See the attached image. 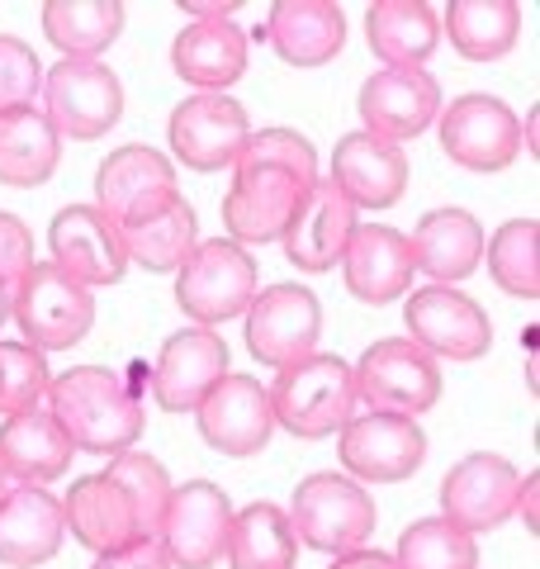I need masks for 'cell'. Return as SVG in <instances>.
I'll return each mask as SVG.
<instances>
[{
  "label": "cell",
  "mask_w": 540,
  "mask_h": 569,
  "mask_svg": "<svg viewBox=\"0 0 540 569\" xmlns=\"http://www.w3.org/2000/svg\"><path fill=\"white\" fill-rule=\"evenodd\" d=\"M512 512H517L521 522H527V531L536 537V531H540V475H536V470L517 485V503H512Z\"/></svg>",
  "instance_id": "cell-45"
},
{
  "label": "cell",
  "mask_w": 540,
  "mask_h": 569,
  "mask_svg": "<svg viewBox=\"0 0 540 569\" xmlns=\"http://www.w3.org/2000/svg\"><path fill=\"white\" fill-rule=\"evenodd\" d=\"M123 33L119 0H48L43 39L62 52V62H96Z\"/></svg>",
  "instance_id": "cell-33"
},
{
  "label": "cell",
  "mask_w": 540,
  "mask_h": 569,
  "mask_svg": "<svg viewBox=\"0 0 540 569\" xmlns=\"http://www.w3.org/2000/svg\"><path fill=\"white\" fill-rule=\"evenodd\" d=\"M58 138L96 142L123 119V81L114 67L96 62H58L43 77V110Z\"/></svg>",
  "instance_id": "cell-10"
},
{
  "label": "cell",
  "mask_w": 540,
  "mask_h": 569,
  "mask_svg": "<svg viewBox=\"0 0 540 569\" xmlns=\"http://www.w3.org/2000/svg\"><path fill=\"white\" fill-rule=\"evenodd\" d=\"M223 560H228V569H294L299 541H294L290 512L280 503H266V498L247 503L242 512H232Z\"/></svg>",
  "instance_id": "cell-34"
},
{
  "label": "cell",
  "mask_w": 540,
  "mask_h": 569,
  "mask_svg": "<svg viewBox=\"0 0 540 569\" xmlns=\"http://www.w3.org/2000/svg\"><path fill=\"white\" fill-rule=\"evenodd\" d=\"M62 162V138L39 110L0 114V186L33 190Z\"/></svg>",
  "instance_id": "cell-35"
},
{
  "label": "cell",
  "mask_w": 540,
  "mask_h": 569,
  "mask_svg": "<svg viewBox=\"0 0 540 569\" xmlns=\"http://www.w3.org/2000/svg\"><path fill=\"white\" fill-rule=\"evenodd\" d=\"M328 181L360 209H393L408 190V157L403 148L374 138V133H347L332 148V171Z\"/></svg>",
  "instance_id": "cell-22"
},
{
  "label": "cell",
  "mask_w": 540,
  "mask_h": 569,
  "mask_svg": "<svg viewBox=\"0 0 540 569\" xmlns=\"http://www.w3.org/2000/svg\"><path fill=\"white\" fill-rule=\"evenodd\" d=\"M104 475L114 479V485L129 493V503H133V512H138V522H142V537L148 541H157V527H161V518H167V503H171V475H167V466H161L157 456H148V451H119V456H110V466H104Z\"/></svg>",
  "instance_id": "cell-38"
},
{
  "label": "cell",
  "mask_w": 540,
  "mask_h": 569,
  "mask_svg": "<svg viewBox=\"0 0 540 569\" xmlns=\"http://www.w3.org/2000/svg\"><path fill=\"white\" fill-rule=\"evenodd\" d=\"M171 71L200 96H223L247 71V33L238 24H186L171 43Z\"/></svg>",
  "instance_id": "cell-29"
},
{
  "label": "cell",
  "mask_w": 540,
  "mask_h": 569,
  "mask_svg": "<svg viewBox=\"0 0 540 569\" xmlns=\"http://www.w3.org/2000/svg\"><path fill=\"white\" fill-rule=\"evenodd\" d=\"M337 456L356 485H399V479L422 470L427 432L418 427V418L360 413L337 432Z\"/></svg>",
  "instance_id": "cell-12"
},
{
  "label": "cell",
  "mask_w": 540,
  "mask_h": 569,
  "mask_svg": "<svg viewBox=\"0 0 540 569\" xmlns=\"http://www.w3.org/2000/svg\"><path fill=\"white\" fill-rule=\"evenodd\" d=\"M232 503L209 479H186L171 489L167 518L157 527V546L167 550L171 569H213L228 550Z\"/></svg>",
  "instance_id": "cell-13"
},
{
  "label": "cell",
  "mask_w": 540,
  "mask_h": 569,
  "mask_svg": "<svg viewBox=\"0 0 540 569\" xmlns=\"http://www.w3.org/2000/svg\"><path fill=\"white\" fill-rule=\"evenodd\" d=\"M328 569H393V560L384 556V550L360 546V550H347V556H337Z\"/></svg>",
  "instance_id": "cell-46"
},
{
  "label": "cell",
  "mask_w": 540,
  "mask_h": 569,
  "mask_svg": "<svg viewBox=\"0 0 540 569\" xmlns=\"http://www.w3.org/2000/svg\"><path fill=\"white\" fill-rule=\"evenodd\" d=\"M43 96V62L24 39L0 33V114H20V110H39Z\"/></svg>",
  "instance_id": "cell-40"
},
{
  "label": "cell",
  "mask_w": 540,
  "mask_h": 569,
  "mask_svg": "<svg viewBox=\"0 0 540 569\" xmlns=\"http://www.w3.org/2000/svg\"><path fill=\"white\" fill-rule=\"evenodd\" d=\"M356 110L366 133L403 148L408 138L427 133L441 114V86L427 67H380L374 77H366L356 96Z\"/></svg>",
  "instance_id": "cell-15"
},
{
  "label": "cell",
  "mask_w": 540,
  "mask_h": 569,
  "mask_svg": "<svg viewBox=\"0 0 540 569\" xmlns=\"http://www.w3.org/2000/svg\"><path fill=\"white\" fill-rule=\"evenodd\" d=\"M441 33L470 62H498L517 48L521 6L517 0H450L441 14Z\"/></svg>",
  "instance_id": "cell-32"
},
{
  "label": "cell",
  "mask_w": 540,
  "mask_h": 569,
  "mask_svg": "<svg viewBox=\"0 0 540 569\" xmlns=\"http://www.w3.org/2000/svg\"><path fill=\"white\" fill-rule=\"evenodd\" d=\"M356 223H360L356 204L328 181V176H318V181L309 186V194H303L294 223L284 228V238H280L284 261L303 276L332 271V266H341V252H347Z\"/></svg>",
  "instance_id": "cell-21"
},
{
  "label": "cell",
  "mask_w": 540,
  "mask_h": 569,
  "mask_svg": "<svg viewBox=\"0 0 540 569\" xmlns=\"http://www.w3.org/2000/svg\"><path fill=\"white\" fill-rule=\"evenodd\" d=\"M228 342L213 328H180L157 351V366L148 376L152 399L167 413H194L209 389L228 376Z\"/></svg>",
  "instance_id": "cell-20"
},
{
  "label": "cell",
  "mask_w": 540,
  "mask_h": 569,
  "mask_svg": "<svg viewBox=\"0 0 540 569\" xmlns=\"http://www.w3.org/2000/svg\"><path fill=\"white\" fill-rule=\"evenodd\" d=\"M114 228H119L123 257L138 261L142 271H152V276H176L180 261L200 242V219H194V209L186 194H180V186L138 200Z\"/></svg>",
  "instance_id": "cell-16"
},
{
  "label": "cell",
  "mask_w": 540,
  "mask_h": 569,
  "mask_svg": "<svg viewBox=\"0 0 540 569\" xmlns=\"http://www.w3.org/2000/svg\"><path fill=\"white\" fill-rule=\"evenodd\" d=\"M48 252H52V266L77 284H86L90 295L104 290V284H119L123 271H129L119 228L104 219L96 204H67V209L52 213Z\"/></svg>",
  "instance_id": "cell-18"
},
{
  "label": "cell",
  "mask_w": 540,
  "mask_h": 569,
  "mask_svg": "<svg viewBox=\"0 0 540 569\" xmlns=\"http://www.w3.org/2000/svg\"><path fill=\"white\" fill-rule=\"evenodd\" d=\"M43 408L67 432L77 451L119 456L133 451L142 437V399L138 389L104 366H71L67 376H52Z\"/></svg>",
  "instance_id": "cell-1"
},
{
  "label": "cell",
  "mask_w": 540,
  "mask_h": 569,
  "mask_svg": "<svg viewBox=\"0 0 540 569\" xmlns=\"http://www.w3.org/2000/svg\"><path fill=\"white\" fill-rule=\"evenodd\" d=\"M176 10H180V14H190L194 24H228L242 6H238V0H180Z\"/></svg>",
  "instance_id": "cell-44"
},
{
  "label": "cell",
  "mask_w": 540,
  "mask_h": 569,
  "mask_svg": "<svg viewBox=\"0 0 540 569\" xmlns=\"http://www.w3.org/2000/svg\"><path fill=\"white\" fill-rule=\"evenodd\" d=\"M62 541H67L62 498L33 485H14L0 498V565L10 569L48 565L62 550Z\"/></svg>",
  "instance_id": "cell-27"
},
{
  "label": "cell",
  "mask_w": 540,
  "mask_h": 569,
  "mask_svg": "<svg viewBox=\"0 0 540 569\" xmlns=\"http://www.w3.org/2000/svg\"><path fill=\"white\" fill-rule=\"evenodd\" d=\"M238 162H280V167L299 171L303 181H318V152H313V142L303 138L299 129H284V123H276V129H251V138H247V148H242Z\"/></svg>",
  "instance_id": "cell-41"
},
{
  "label": "cell",
  "mask_w": 540,
  "mask_h": 569,
  "mask_svg": "<svg viewBox=\"0 0 540 569\" xmlns=\"http://www.w3.org/2000/svg\"><path fill=\"white\" fill-rule=\"evenodd\" d=\"M517 485L521 475L512 460H502L493 451H474L456 460L441 479V518L450 527H460L464 537H479V531H498L512 518L517 503Z\"/></svg>",
  "instance_id": "cell-17"
},
{
  "label": "cell",
  "mask_w": 540,
  "mask_h": 569,
  "mask_svg": "<svg viewBox=\"0 0 540 569\" xmlns=\"http://www.w3.org/2000/svg\"><path fill=\"white\" fill-rule=\"evenodd\" d=\"M412 247L408 233L389 223H356V233L341 252V280L360 305H393L412 284Z\"/></svg>",
  "instance_id": "cell-23"
},
{
  "label": "cell",
  "mask_w": 540,
  "mask_h": 569,
  "mask_svg": "<svg viewBox=\"0 0 540 569\" xmlns=\"http://www.w3.org/2000/svg\"><path fill=\"white\" fill-rule=\"evenodd\" d=\"M33 271V233L20 213L0 209V290L14 295V284Z\"/></svg>",
  "instance_id": "cell-42"
},
{
  "label": "cell",
  "mask_w": 540,
  "mask_h": 569,
  "mask_svg": "<svg viewBox=\"0 0 540 569\" xmlns=\"http://www.w3.org/2000/svg\"><path fill=\"white\" fill-rule=\"evenodd\" d=\"M52 385L48 356L33 351L29 342H0V418L43 408Z\"/></svg>",
  "instance_id": "cell-39"
},
{
  "label": "cell",
  "mask_w": 540,
  "mask_h": 569,
  "mask_svg": "<svg viewBox=\"0 0 540 569\" xmlns=\"http://www.w3.org/2000/svg\"><path fill=\"white\" fill-rule=\"evenodd\" d=\"M408 342H418L431 361H479L493 347V323L479 299L460 284H427L403 299Z\"/></svg>",
  "instance_id": "cell-9"
},
{
  "label": "cell",
  "mask_w": 540,
  "mask_h": 569,
  "mask_svg": "<svg viewBox=\"0 0 540 569\" xmlns=\"http://www.w3.org/2000/svg\"><path fill=\"white\" fill-rule=\"evenodd\" d=\"M412 271H422L431 284H460L483 261V223L470 209H427L412 228Z\"/></svg>",
  "instance_id": "cell-25"
},
{
  "label": "cell",
  "mask_w": 540,
  "mask_h": 569,
  "mask_svg": "<svg viewBox=\"0 0 540 569\" xmlns=\"http://www.w3.org/2000/svg\"><path fill=\"white\" fill-rule=\"evenodd\" d=\"M290 527L294 541L318 556H347V550L370 546L374 527H380V508L366 485L337 475V470H318L294 485L290 498Z\"/></svg>",
  "instance_id": "cell-3"
},
{
  "label": "cell",
  "mask_w": 540,
  "mask_h": 569,
  "mask_svg": "<svg viewBox=\"0 0 540 569\" xmlns=\"http://www.w3.org/2000/svg\"><path fill=\"white\" fill-rule=\"evenodd\" d=\"M10 323L24 332L33 351H71L96 323V295L62 276L52 261H33V271L10 295Z\"/></svg>",
  "instance_id": "cell-6"
},
{
  "label": "cell",
  "mask_w": 540,
  "mask_h": 569,
  "mask_svg": "<svg viewBox=\"0 0 540 569\" xmlns=\"http://www.w3.org/2000/svg\"><path fill=\"white\" fill-rule=\"evenodd\" d=\"M389 560L393 569H479V546L446 518H422L403 527Z\"/></svg>",
  "instance_id": "cell-37"
},
{
  "label": "cell",
  "mask_w": 540,
  "mask_h": 569,
  "mask_svg": "<svg viewBox=\"0 0 540 569\" xmlns=\"http://www.w3.org/2000/svg\"><path fill=\"white\" fill-rule=\"evenodd\" d=\"M62 522H67L71 537H77L86 550H96V556H110V550L148 541L129 493H123L104 470L71 479V489L62 498Z\"/></svg>",
  "instance_id": "cell-24"
},
{
  "label": "cell",
  "mask_w": 540,
  "mask_h": 569,
  "mask_svg": "<svg viewBox=\"0 0 540 569\" xmlns=\"http://www.w3.org/2000/svg\"><path fill=\"white\" fill-rule=\"evenodd\" d=\"M351 385L356 403H366V413L422 418L441 399V366L408 337H380L351 366Z\"/></svg>",
  "instance_id": "cell-5"
},
{
  "label": "cell",
  "mask_w": 540,
  "mask_h": 569,
  "mask_svg": "<svg viewBox=\"0 0 540 569\" xmlns=\"http://www.w3.org/2000/svg\"><path fill=\"white\" fill-rule=\"evenodd\" d=\"M194 427L219 456L247 460L266 451L270 432H276V413H270V395L257 376H228L204 395V403L194 408Z\"/></svg>",
  "instance_id": "cell-19"
},
{
  "label": "cell",
  "mask_w": 540,
  "mask_h": 569,
  "mask_svg": "<svg viewBox=\"0 0 540 569\" xmlns=\"http://www.w3.org/2000/svg\"><path fill=\"white\" fill-rule=\"evenodd\" d=\"M366 39L384 67H427L441 43V14L427 0H374L366 10Z\"/></svg>",
  "instance_id": "cell-30"
},
{
  "label": "cell",
  "mask_w": 540,
  "mask_h": 569,
  "mask_svg": "<svg viewBox=\"0 0 540 569\" xmlns=\"http://www.w3.org/2000/svg\"><path fill=\"white\" fill-rule=\"evenodd\" d=\"M90 569H171L167 550L157 541H138V546H123V550H110V556H96Z\"/></svg>",
  "instance_id": "cell-43"
},
{
  "label": "cell",
  "mask_w": 540,
  "mask_h": 569,
  "mask_svg": "<svg viewBox=\"0 0 540 569\" xmlns=\"http://www.w3.org/2000/svg\"><path fill=\"white\" fill-rule=\"evenodd\" d=\"M266 395H270L276 427H284L299 441L337 437L356 418L351 366L328 351H313L303 361L276 370V385H266Z\"/></svg>",
  "instance_id": "cell-2"
},
{
  "label": "cell",
  "mask_w": 540,
  "mask_h": 569,
  "mask_svg": "<svg viewBox=\"0 0 540 569\" xmlns=\"http://www.w3.org/2000/svg\"><path fill=\"white\" fill-rule=\"evenodd\" d=\"M489 276L512 299H540V223L536 219H508L493 238H483Z\"/></svg>",
  "instance_id": "cell-36"
},
{
  "label": "cell",
  "mask_w": 540,
  "mask_h": 569,
  "mask_svg": "<svg viewBox=\"0 0 540 569\" xmlns=\"http://www.w3.org/2000/svg\"><path fill=\"white\" fill-rule=\"evenodd\" d=\"M261 39L290 67H322L347 43V10L337 0H276Z\"/></svg>",
  "instance_id": "cell-26"
},
{
  "label": "cell",
  "mask_w": 540,
  "mask_h": 569,
  "mask_svg": "<svg viewBox=\"0 0 540 569\" xmlns=\"http://www.w3.org/2000/svg\"><path fill=\"white\" fill-rule=\"evenodd\" d=\"M251 138V119L232 96H186L167 119V142L186 171H228Z\"/></svg>",
  "instance_id": "cell-14"
},
{
  "label": "cell",
  "mask_w": 540,
  "mask_h": 569,
  "mask_svg": "<svg viewBox=\"0 0 540 569\" xmlns=\"http://www.w3.org/2000/svg\"><path fill=\"white\" fill-rule=\"evenodd\" d=\"M313 181L280 162H238L232 167V186L223 194V228L238 247H266L280 242L284 228L294 223Z\"/></svg>",
  "instance_id": "cell-7"
},
{
  "label": "cell",
  "mask_w": 540,
  "mask_h": 569,
  "mask_svg": "<svg viewBox=\"0 0 540 569\" xmlns=\"http://www.w3.org/2000/svg\"><path fill=\"white\" fill-rule=\"evenodd\" d=\"M261 290V271L247 247L232 238H209L194 242V252L180 261L176 271V305L194 328H213L242 318L247 305Z\"/></svg>",
  "instance_id": "cell-4"
},
{
  "label": "cell",
  "mask_w": 540,
  "mask_h": 569,
  "mask_svg": "<svg viewBox=\"0 0 540 569\" xmlns=\"http://www.w3.org/2000/svg\"><path fill=\"white\" fill-rule=\"evenodd\" d=\"M6 323H10V295L0 290V328H6Z\"/></svg>",
  "instance_id": "cell-48"
},
{
  "label": "cell",
  "mask_w": 540,
  "mask_h": 569,
  "mask_svg": "<svg viewBox=\"0 0 540 569\" xmlns=\"http://www.w3.org/2000/svg\"><path fill=\"white\" fill-rule=\"evenodd\" d=\"M157 190H176V167L167 152L148 148V142H123L96 167V209L110 223H119L138 200Z\"/></svg>",
  "instance_id": "cell-31"
},
{
  "label": "cell",
  "mask_w": 540,
  "mask_h": 569,
  "mask_svg": "<svg viewBox=\"0 0 540 569\" xmlns=\"http://www.w3.org/2000/svg\"><path fill=\"white\" fill-rule=\"evenodd\" d=\"M247 351L261 366L284 370L318 351L322 337V305L309 284H266L247 305Z\"/></svg>",
  "instance_id": "cell-11"
},
{
  "label": "cell",
  "mask_w": 540,
  "mask_h": 569,
  "mask_svg": "<svg viewBox=\"0 0 540 569\" xmlns=\"http://www.w3.org/2000/svg\"><path fill=\"white\" fill-rule=\"evenodd\" d=\"M10 489H14V485H10V475H6V470H0V498H6Z\"/></svg>",
  "instance_id": "cell-49"
},
{
  "label": "cell",
  "mask_w": 540,
  "mask_h": 569,
  "mask_svg": "<svg viewBox=\"0 0 540 569\" xmlns=\"http://www.w3.org/2000/svg\"><path fill=\"white\" fill-rule=\"evenodd\" d=\"M77 447L67 432L52 422L48 408H29V413H10L0 422V470L10 475V485H33L48 489L52 479L71 470Z\"/></svg>",
  "instance_id": "cell-28"
},
{
  "label": "cell",
  "mask_w": 540,
  "mask_h": 569,
  "mask_svg": "<svg viewBox=\"0 0 540 569\" xmlns=\"http://www.w3.org/2000/svg\"><path fill=\"white\" fill-rule=\"evenodd\" d=\"M437 138L450 162L464 171H479V176L508 171L521 157V119L512 114L508 100L483 96V91L456 96L450 104H441Z\"/></svg>",
  "instance_id": "cell-8"
},
{
  "label": "cell",
  "mask_w": 540,
  "mask_h": 569,
  "mask_svg": "<svg viewBox=\"0 0 540 569\" xmlns=\"http://www.w3.org/2000/svg\"><path fill=\"white\" fill-rule=\"evenodd\" d=\"M536 119H540V114L531 110V114H527V152H536Z\"/></svg>",
  "instance_id": "cell-47"
}]
</instances>
